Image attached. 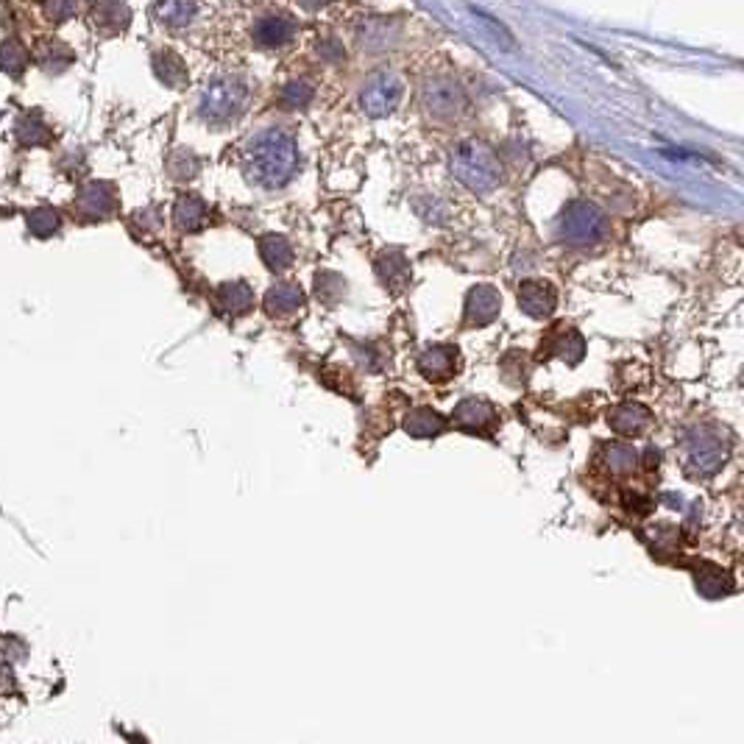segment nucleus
Here are the masks:
<instances>
[{
    "mask_svg": "<svg viewBox=\"0 0 744 744\" xmlns=\"http://www.w3.org/2000/svg\"><path fill=\"white\" fill-rule=\"evenodd\" d=\"M115 204H118L115 190H112V184L106 182L84 184L79 198H76V209H79L81 218H87V221H101L106 215H112Z\"/></svg>",
    "mask_w": 744,
    "mask_h": 744,
    "instance_id": "7",
    "label": "nucleus"
},
{
    "mask_svg": "<svg viewBox=\"0 0 744 744\" xmlns=\"http://www.w3.org/2000/svg\"><path fill=\"white\" fill-rule=\"evenodd\" d=\"M452 173L474 193H491L502 182L496 154L480 140H466L452 151Z\"/></svg>",
    "mask_w": 744,
    "mask_h": 744,
    "instance_id": "2",
    "label": "nucleus"
},
{
    "mask_svg": "<svg viewBox=\"0 0 744 744\" xmlns=\"http://www.w3.org/2000/svg\"><path fill=\"white\" fill-rule=\"evenodd\" d=\"M40 6L45 20L53 23V26L65 23V20H70L76 14V0H40Z\"/></svg>",
    "mask_w": 744,
    "mask_h": 744,
    "instance_id": "22",
    "label": "nucleus"
},
{
    "mask_svg": "<svg viewBox=\"0 0 744 744\" xmlns=\"http://www.w3.org/2000/svg\"><path fill=\"white\" fill-rule=\"evenodd\" d=\"M310 95H313V92L307 90L304 84H290L282 98H285V101H288V104H293V106H304L307 101H310Z\"/></svg>",
    "mask_w": 744,
    "mask_h": 744,
    "instance_id": "25",
    "label": "nucleus"
},
{
    "mask_svg": "<svg viewBox=\"0 0 744 744\" xmlns=\"http://www.w3.org/2000/svg\"><path fill=\"white\" fill-rule=\"evenodd\" d=\"M198 12L196 0H159L157 3V17L170 28L187 26Z\"/></svg>",
    "mask_w": 744,
    "mask_h": 744,
    "instance_id": "13",
    "label": "nucleus"
},
{
    "mask_svg": "<svg viewBox=\"0 0 744 744\" xmlns=\"http://www.w3.org/2000/svg\"><path fill=\"white\" fill-rule=\"evenodd\" d=\"M154 70H157V76L168 87H179V84H184V65H182V59L176 56V53H170V51H162L154 56Z\"/></svg>",
    "mask_w": 744,
    "mask_h": 744,
    "instance_id": "19",
    "label": "nucleus"
},
{
    "mask_svg": "<svg viewBox=\"0 0 744 744\" xmlns=\"http://www.w3.org/2000/svg\"><path fill=\"white\" fill-rule=\"evenodd\" d=\"M299 165V151L293 137L279 129H268L257 134L246 151V173L254 184L274 190L288 182Z\"/></svg>",
    "mask_w": 744,
    "mask_h": 744,
    "instance_id": "1",
    "label": "nucleus"
},
{
    "mask_svg": "<svg viewBox=\"0 0 744 744\" xmlns=\"http://www.w3.org/2000/svg\"><path fill=\"white\" fill-rule=\"evenodd\" d=\"M519 304L524 313L530 315H549L555 307V293L544 282H524L519 290Z\"/></svg>",
    "mask_w": 744,
    "mask_h": 744,
    "instance_id": "10",
    "label": "nucleus"
},
{
    "mask_svg": "<svg viewBox=\"0 0 744 744\" xmlns=\"http://www.w3.org/2000/svg\"><path fill=\"white\" fill-rule=\"evenodd\" d=\"M28 67V51L23 48V42L6 40L0 45V70L12 79H20Z\"/></svg>",
    "mask_w": 744,
    "mask_h": 744,
    "instance_id": "16",
    "label": "nucleus"
},
{
    "mask_svg": "<svg viewBox=\"0 0 744 744\" xmlns=\"http://www.w3.org/2000/svg\"><path fill=\"white\" fill-rule=\"evenodd\" d=\"M602 229H605L602 212L597 207L586 204V201H577V204H572V207L563 212L561 235L569 243H580V246L594 243V240L602 237Z\"/></svg>",
    "mask_w": 744,
    "mask_h": 744,
    "instance_id": "4",
    "label": "nucleus"
},
{
    "mask_svg": "<svg viewBox=\"0 0 744 744\" xmlns=\"http://www.w3.org/2000/svg\"><path fill=\"white\" fill-rule=\"evenodd\" d=\"M402 81L396 79L393 73H374L371 79L363 84L360 92V106L366 109L371 118H385L391 115L393 109L402 101Z\"/></svg>",
    "mask_w": 744,
    "mask_h": 744,
    "instance_id": "3",
    "label": "nucleus"
},
{
    "mask_svg": "<svg viewBox=\"0 0 744 744\" xmlns=\"http://www.w3.org/2000/svg\"><path fill=\"white\" fill-rule=\"evenodd\" d=\"M235 290H243V299H251V293H248V288L243 285V282L226 285V290H221V293H223V296H229V293H235ZM221 301L226 304V307H229V310H232V313H243V310H240V304H237V296H235V299H221ZM246 304H251V301H246Z\"/></svg>",
    "mask_w": 744,
    "mask_h": 744,
    "instance_id": "26",
    "label": "nucleus"
},
{
    "mask_svg": "<svg viewBox=\"0 0 744 744\" xmlns=\"http://www.w3.org/2000/svg\"><path fill=\"white\" fill-rule=\"evenodd\" d=\"M207 221V207L193 196H184L176 201V226L184 232H196Z\"/></svg>",
    "mask_w": 744,
    "mask_h": 744,
    "instance_id": "15",
    "label": "nucleus"
},
{
    "mask_svg": "<svg viewBox=\"0 0 744 744\" xmlns=\"http://www.w3.org/2000/svg\"><path fill=\"white\" fill-rule=\"evenodd\" d=\"M471 12H474V17H477V20H483V26L491 31V37H494L496 45H502V48H508V51H513V48H516V40H513V34H510L508 28L502 26V23H499L496 17H491V14L483 12V9H474V6H471Z\"/></svg>",
    "mask_w": 744,
    "mask_h": 744,
    "instance_id": "21",
    "label": "nucleus"
},
{
    "mask_svg": "<svg viewBox=\"0 0 744 744\" xmlns=\"http://www.w3.org/2000/svg\"><path fill=\"white\" fill-rule=\"evenodd\" d=\"M246 101V90H243V84L235 79H223L215 81L207 92H204V98H201V115L207 120H215V123H221V120L235 118L237 112H240V106Z\"/></svg>",
    "mask_w": 744,
    "mask_h": 744,
    "instance_id": "5",
    "label": "nucleus"
},
{
    "mask_svg": "<svg viewBox=\"0 0 744 744\" xmlns=\"http://www.w3.org/2000/svg\"><path fill=\"white\" fill-rule=\"evenodd\" d=\"M26 223L28 232L34 237H53L59 232V226H62V218H59V212L53 207H37L28 212Z\"/></svg>",
    "mask_w": 744,
    "mask_h": 744,
    "instance_id": "18",
    "label": "nucleus"
},
{
    "mask_svg": "<svg viewBox=\"0 0 744 744\" xmlns=\"http://www.w3.org/2000/svg\"><path fill=\"white\" fill-rule=\"evenodd\" d=\"M268 299H279V304H268L271 313H285V310H296L301 304V290L296 285H279L276 290H271Z\"/></svg>",
    "mask_w": 744,
    "mask_h": 744,
    "instance_id": "24",
    "label": "nucleus"
},
{
    "mask_svg": "<svg viewBox=\"0 0 744 744\" xmlns=\"http://www.w3.org/2000/svg\"><path fill=\"white\" fill-rule=\"evenodd\" d=\"M90 23L95 31H101L104 37L120 34L129 26V6L123 0H90Z\"/></svg>",
    "mask_w": 744,
    "mask_h": 744,
    "instance_id": "8",
    "label": "nucleus"
},
{
    "mask_svg": "<svg viewBox=\"0 0 744 744\" xmlns=\"http://www.w3.org/2000/svg\"><path fill=\"white\" fill-rule=\"evenodd\" d=\"M463 104H466V98H463V92H460L455 81L435 79L424 90V106H427V112H430L432 118H455L457 112L463 109Z\"/></svg>",
    "mask_w": 744,
    "mask_h": 744,
    "instance_id": "6",
    "label": "nucleus"
},
{
    "mask_svg": "<svg viewBox=\"0 0 744 744\" xmlns=\"http://www.w3.org/2000/svg\"><path fill=\"white\" fill-rule=\"evenodd\" d=\"M34 56H37L42 70H48V73H59V70H65L73 62V51L59 40H42L34 48Z\"/></svg>",
    "mask_w": 744,
    "mask_h": 744,
    "instance_id": "12",
    "label": "nucleus"
},
{
    "mask_svg": "<svg viewBox=\"0 0 744 744\" xmlns=\"http://www.w3.org/2000/svg\"><path fill=\"white\" fill-rule=\"evenodd\" d=\"M457 424L460 427H466V430H483V427H491L494 424V413H491V407L483 405V402H463V405L457 407Z\"/></svg>",
    "mask_w": 744,
    "mask_h": 744,
    "instance_id": "17",
    "label": "nucleus"
},
{
    "mask_svg": "<svg viewBox=\"0 0 744 744\" xmlns=\"http://www.w3.org/2000/svg\"><path fill=\"white\" fill-rule=\"evenodd\" d=\"M441 427H444V418L435 416L430 410H418L416 416L407 418V430L413 435H435L441 432Z\"/></svg>",
    "mask_w": 744,
    "mask_h": 744,
    "instance_id": "23",
    "label": "nucleus"
},
{
    "mask_svg": "<svg viewBox=\"0 0 744 744\" xmlns=\"http://www.w3.org/2000/svg\"><path fill=\"white\" fill-rule=\"evenodd\" d=\"M254 37L262 48H282L296 37V26L290 17H265L254 31Z\"/></svg>",
    "mask_w": 744,
    "mask_h": 744,
    "instance_id": "9",
    "label": "nucleus"
},
{
    "mask_svg": "<svg viewBox=\"0 0 744 744\" xmlns=\"http://www.w3.org/2000/svg\"><path fill=\"white\" fill-rule=\"evenodd\" d=\"M307 9H318V6H324V3H329V0H301Z\"/></svg>",
    "mask_w": 744,
    "mask_h": 744,
    "instance_id": "27",
    "label": "nucleus"
},
{
    "mask_svg": "<svg viewBox=\"0 0 744 744\" xmlns=\"http://www.w3.org/2000/svg\"><path fill=\"white\" fill-rule=\"evenodd\" d=\"M48 126H45V120L40 118V115H26V118H20V123H17V137H20V143H26V145H42V143H48Z\"/></svg>",
    "mask_w": 744,
    "mask_h": 744,
    "instance_id": "20",
    "label": "nucleus"
},
{
    "mask_svg": "<svg viewBox=\"0 0 744 744\" xmlns=\"http://www.w3.org/2000/svg\"><path fill=\"white\" fill-rule=\"evenodd\" d=\"M499 313V296L491 288H477L469 299V318L471 324H491L494 315Z\"/></svg>",
    "mask_w": 744,
    "mask_h": 744,
    "instance_id": "14",
    "label": "nucleus"
},
{
    "mask_svg": "<svg viewBox=\"0 0 744 744\" xmlns=\"http://www.w3.org/2000/svg\"><path fill=\"white\" fill-rule=\"evenodd\" d=\"M457 352L449 346H435L430 352L421 357V371L430 379H446L455 374Z\"/></svg>",
    "mask_w": 744,
    "mask_h": 744,
    "instance_id": "11",
    "label": "nucleus"
}]
</instances>
